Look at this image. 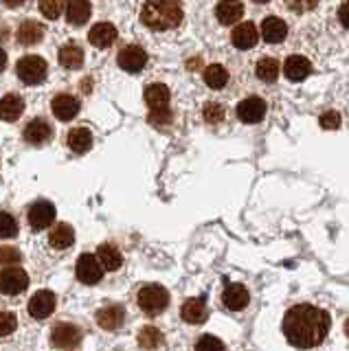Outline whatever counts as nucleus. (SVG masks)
I'll return each instance as SVG.
<instances>
[{"label": "nucleus", "mask_w": 349, "mask_h": 351, "mask_svg": "<svg viewBox=\"0 0 349 351\" xmlns=\"http://www.w3.org/2000/svg\"><path fill=\"white\" fill-rule=\"evenodd\" d=\"M5 5H9V7H18V5H23L25 0H3Z\"/></svg>", "instance_id": "44"}, {"label": "nucleus", "mask_w": 349, "mask_h": 351, "mask_svg": "<svg viewBox=\"0 0 349 351\" xmlns=\"http://www.w3.org/2000/svg\"><path fill=\"white\" fill-rule=\"evenodd\" d=\"M310 71H312L310 62L301 58V55H290L286 64H283V73H286L290 82H303L310 75Z\"/></svg>", "instance_id": "18"}, {"label": "nucleus", "mask_w": 349, "mask_h": 351, "mask_svg": "<svg viewBox=\"0 0 349 351\" xmlns=\"http://www.w3.org/2000/svg\"><path fill=\"white\" fill-rule=\"evenodd\" d=\"M171 121V112L169 108H156L149 112V123L152 125H167Z\"/></svg>", "instance_id": "38"}, {"label": "nucleus", "mask_w": 349, "mask_h": 351, "mask_svg": "<svg viewBox=\"0 0 349 351\" xmlns=\"http://www.w3.org/2000/svg\"><path fill=\"white\" fill-rule=\"evenodd\" d=\"M51 108H53V114H56L60 121H71L80 112V101L71 95H58L53 99Z\"/></svg>", "instance_id": "14"}, {"label": "nucleus", "mask_w": 349, "mask_h": 351, "mask_svg": "<svg viewBox=\"0 0 349 351\" xmlns=\"http://www.w3.org/2000/svg\"><path fill=\"white\" fill-rule=\"evenodd\" d=\"M80 340H82L80 327H75L71 323H58L51 332V343L58 349H73L80 345Z\"/></svg>", "instance_id": "8"}, {"label": "nucleus", "mask_w": 349, "mask_h": 351, "mask_svg": "<svg viewBox=\"0 0 349 351\" xmlns=\"http://www.w3.org/2000/svg\"><path fill=\"white\" fill-rule=\"evenodd\" d=\"M56 303H58L56 294L49 290H40L34 294V299L29 301V314L34 318H47L56 310Z\"/></svg>", "instance_id": "10"}, {"label": "nucleus", "mask_w": 349, "mask_h": 351, "mask_svg": "<svg viewBox=\"0 0 349 351\" xmlns=\"http://www.w3.org/2000/svg\"><path fill=\"white\" fill-rule=\"evenodd\" d=\"M145 104L156 110V108H167L169 104V88L163 84H152L145 88Z\"/></svg>", "instance_id": "27"}, {"label": "nucleus", "mask_w": 349, "mask_h": 351, "mask_svg": "<svg viewBox=\"0 0 349 351\" xmlns=\"http://www.w3.org/2000/svg\"><path fill=\"white\" fill-rule=\"evenodd\" d=\"M195 351H224V345L220 338L204 334L198 338V343H195Z\"/></svg>", "instance_id": "34"}, {"label": "nucleus", "mask_w": 349, "mask_h": 351, "mask_svg": "<svg viewBox=\"0 0 349 351\" xmlns=\"http://www.w3.org/2000/svg\"><path fill=\"white\" fill-rule=\"evenodd\" d=\"M20 261V252L14 246H3L0 248V263L3 266H12V263Z\"/></svg>", "instance_id": "39"}, {"label": "nucleus", "mask_w": 349, "mask_h": 351, "mask_svg": "<svg viewBox=\"0 0 349 351\" xmlns=\"http://www.w3.org/2000/svg\"><path fill=\"white\" fill-rule=\"evenodd\" d=\"M125 321V312L123 307L119 305H110V307H104V310L97 312V325L104 327V329H119Z\"/></svg>", "instance_id": "19"}, {"label": "nucleus", "mask_w": 349, "mask_h": 351, "mask_svg": "<svg viewBox=\"0 0 349 351\" xmlns=\"http://www.w3.org/2000/svg\"><path fill=\"white\" fill-rule=\"evenodd\" d=\"M88 40L97 49H108L117 40V29L110 25V22H99V25H95L91 29Z\"/></svg>", "instance_id": "17"}, {"label": "nucleus", "mask_w": 349, "mask_h": 351, "mask_svg": "<svg viewBox=\"0 0 349 351\" xmlns=\"http://www.w3.org/2000/svg\"><path fill=\"white\" fill-rule=\"evenodd\" d=\"M25 112V101L18 95H7L0 99V119L3 121H16Z\"/></svg>", "instance_id": "23"}, {"label": "nucleus", "mask_w": 349, "mask_h": 351, "mask_svg": "<svg viewBox=\"0 0 349 351\" xmlns=\"http://www.w3.org/2000/svg\"><path fill=\"white\" fill-rule=\"evenodd\" d=\"M233 44L239 49V51H248L253 49L257 44V29L253 22H242V25H237L233 29V36H231Z\"/></svg>", "instance_id": "15"}, {"label": "nucleus", "mask_w": 349, "mask_h": 351, "mask_svg": "<svg viewBox=\"0 0 349 351\" xmlns=\"http://www.w3.org/2000/svg\"><path fill=\"white\" fill-rule=\"evenodd\" d=\"M27 285H29V274L23 268H7L0 272V292L7 296L25 292Z\"/></svg>", "instance_id": "6"}, {"label": "nucleus", "mask_w": 349, "mask_h": 351, "mask_svg": "<svg viewBox=\"0 0 349 351\" xmlns=\"http://www.w3.org/2000/svg\"><path fill=\"white\" fill-rule=\"evenodd\" d=\"M40 11L45 18L56 20L62 14V0H40Z\"/></svg>", "instance_id": "35"}, {"label": "nucleus", "mask_w": 349, "mask_h": 351, "mask_svg": "<svg viewBox=\"0 0 349 351\" xmlns=\"http://www.w3.org/2000/svg\"><path fill=\"white\" fill-rule=\"evenodd\" d=\"M330 314L310 303L294 305L283 316V334H286L288 343L301 349L321 345L330 332Z\"/></svg>", "instance_id": "1"}, {"label": "nucleus", "mask_w": 349, "mask_h": 351, "mask_svg": "<svg viewBox=\"0 0 349 351\" xmlns=\"http://www.w3.org/2000/svg\"><path fill=\"white\" fill-rule=\"evenodd\" d=\"M321 125H323L325 130H336L338 125H341V117H338L336 112H325V114L321 117Z\"/></svg>", "instance_id": "41"}, {"label": "nucleus", "mask_w": 349, "mask_h": 351, "mask_svg": "<svg viewBox=\"0 0 349 351\" xmlns=\"http://www.w3.org/2000/svg\"><path fill=\"white\" fill-rule=\"evenodd\" d=\"M204 82L209 88H213V90H220V88H224L226 82H228V73H226L224 66L211 64V66H206V69H204Z\"/></svg>", "instance_id": "30"}, {"label": "nucleus", "mask_w": 349, "mask_h": 351, "mask_svg": "<svg viewBox=\"0 0 349 351\" xmlns=\"http://www.w3.org/2000/svg\"><path fill=\"white\" fill-rule=\"evenodd\" d=\"M5 66H7V55H5V51L0 49V73L5 71Z\"/></svg>", "instance_id": "43"}, {"label": "nucleus", "mask_w": 349, "mask_h": 351, "mask_svg": "<svg viewBox=\"0 0 349 351\" xmlns=\"http://www.w3.org/2000/svg\"><path fill=\"white\" fill-rule=\"evenodd\" d=\"M286 5H288L292 11H297V14H301V11H310V9H314L316 5H319V0H286Z\"/></svg>", "instance_id": "40"}, {"label": "nucleus", "mask_w": 349, "mask_h": 351, "mask_svg": "<svg viewBox=\"0 0 349 351\" xmlns=\"http://www.w3.org/2000/svg\"><path fill=\"white\" fill-rule=\"evenodd\" d=\"M18 318L14 312H0V336H9L16 329Z\"/></svg>", "instance_id": "36"}, {"label": "nucleus", "mask_w": 349, "mask_h": 351, "mask_svg": "<svg viewBox=\"0 0 349 351\" xmlns=\"http://www.w3.org/2000/svg\"><path fill=\"white\" fill-rule=\"evenodd\" d=\"M248 290L242 283H226V288L222 292V303L228 310H244L248 305Z\"/></svg>", "instance_id": "13"}, {"label": "nucleus", "mask_w": 349, "mask_h": 351, "mask_svg": "<svg viewBox=\"0 0 349 351\" xmlns=\"http://www.w3.org/2000/svg\"><path fill=\"white\" fill-rule=\"evenodd\" d=\"M141 22L154 31H169L182 22V7L178 0H145Z\"/></svg>", "instance_id": "2"}, {"label": "nucleus", "mask_w": 349, "mask_h": 351, "mask_svg": "<svg viewBox=\"0 0 349 351\" xmlns=\"http://www.w3.org/2000/svg\"><path fill=\"white\" fill-rule=\"evenodd\" d=\"M345 334H347V336H349V321H347V323H345Z\"/></svg>", "instance_id": "45"}, {"label": "nucleus", "mask_w": 349, "mask_h": 351, "mask_svg": "<svg viewBox=\"0 0 349 351\" xmlns=\"http://www.w3.org/2000/svg\"><path fill=\"white\" fill-rule=\"evenodd\" d=\"M67 143L75 154H84L93 147V134H91L88 128H75L69 134Z\"/></svg>", "instance_id": "25"}, {"label": "nucleus", "mask_w": 349, "mask_h": 351, "mask_svg": "<svg viewBox=\"0 0 349 351\" xmlns=\"http://www.w3.org/2000/svg\"><path fill=\"white\" fill-rule=\"evenodd\" d=\"M182 321H187L191 325H198L204 323L206 316H209V310H206V301L202 296H195V299H189L182 303V310H180Z\"/></svg>", "instance_id": "12"}, {"label": "nucleus", "mask_w": 349, "mask_h": 351, "mask_svg": "<svg viewBox=\"0 0 349 351\" xmlns=\"http://www.w3.org/2000/svg\"><path fill=\"white\" fill-rule=\"evenodd\" d=\"M257 77L261 82L272 84L279 77V62L272 58H264L257 64Z\"/></svg>", "instance_id": "31"}, {"label": "nucleus", "mask_w": 349, "mask_h": 351, "mask_svg": "<svg viewBox=\"0 0 349 351\" xmlns=\"http://www.w3.org/2000/svg\"><path fill=\"white\" fill-rule=\"evenodd\" d=\"M338 16H341V22H343V27H347L349 29V0H347V3L341 7V14H338Z\"/></svg>", "instance_id": "42"}, {"label": "nucleus", "mask_w": 349, "mask_h": 351, "mask_svg": "<svg viewBox=\"0 0 349 351\" xmlns=\"http://www.w3.org/2000/svg\"><path fill=\"white\" fill-rule=\"evenodd\" d=\"M255 3H268V0H255Z\"/></svg>", "instance_id": "46"}, {"label": "nucleus", "mask_w": 349, "mask_h": 351, "mask_svg": "<svg viewBox=\"0 0 349 351\" xmlns=\"http://www.w3.org/2000/svg\"><path fill=\"white\" fill-rule=\"evenodd\" d=\"M139 345L145 347V349H156V347L163 345V334L158 332L156 327L147 325V327H143L139 332Z\"/></svg>", "instance_id": "32"}, {"label": "nucleus", "mask_w": 349, "mask_h": 351, "mask_svg": "<svg viewBox=\"0 0 349 351\" xmlns=\"http://www.w3.org/2000/svg\"><path fill=\"white\" fill-rule=\"evenodd\" d=\"M56 222V206L47 200H38L29 208V224L34 230H45Z\"/></svg>", "instance_id": "7"}, {"label": "nucleus", "mask_w": 349, "mask_h": 351, "mask_svg": "<svg viewBox=\"0 0 349 351\" xmlns=\"http://www.w3.org/2000/svg\"><path fill=\"white\" fill-rule=\"evenodd\" d=\"M91 3L88 0H69V5H67V18L71 25L75 27H82L86 20L91 18Z\"/></svg>", "instance_id": "24"}, {"label": "nucleus", "mask_w": 349, "mask_h": 351, "mask_svg": "<svg viewBox=\"0 0 349 351\" xmlns=\"http://www.w3.org/2000/svg\"><path fill=\"white\" fill-rule=\"evenodd\" d=\"M51 134H53V130L45 119L29 121L25 128V141L31 143V145H42V143H47L51 138Z\"/></svg>", "instance_id": "16"}, {"label": "nucleus", "mask_w": 349, "mask_h": 351, "mask_svg": "<svg viewBox=\"0 0 349 351\" xmlns=\"http://www.w3.org/2000/svg\"><path fill=\"white\" fill-rule=\"evenodd\" d=\"M147 64V53L141 47H125L119 53V66L128 73H139Z\"/></svg>", "instance_id": "11"}, {"label": "nucleus", "mask_w": 349, "mask_h": 351, "mask_svg": "<svg viewBox=\"0 0 349 351\" xmlns=\"http://www.w3.org/2000/svg\"><path fill=\"white\" fill-rule=\"evenodd\" d=\"M224 119V108L220 104H206L204 106V121L206 123H220Z\"/></svg>", "instance_id": "37"}, {"label": "nucleus", "mask_w": 349, "mask_h": 351, "mask_svg": "<svg viewBox=\"0 0 349 351\" xmlns=\"http://www.w3.org/2000/svg\"><path fill=\"white\" fill-rule=\"evenodd\" d=\"M215 16L222 25H235L244 16V5L239 0H222L215 9Z\"/></svg>", "instance_id": "20"}, {"label": "nucleus", "mask_w": 349, "mask_h": 351, "mask_svg": "<svg viewBox=\"0 0 349 351\" xmlns=\"http://www.w3.org/2000/svg\"><path fill=\"white\" fill-rule=\"evenodd\" d=\"M18 71V77L20 82L27 84V86H36V84H42L47 77V62L38 58V55H27L18 62L16 66Z\"/></svg>", "instance_id": "4"}, {"label": "nucleus", "mask_w": 349, "mask_h": 351, "mask_svg": "<svg viewBox=\"0 0 349 351\" xmlns=\"http://www.w3.org/2000/svg\"><path fill=\"white\" fill-rule=\"evenodd\" d=\"M136 303L147 316H158L169 305V292L156 283H147L139 290Z\"/></svg>", "instance_id": "3"}, {"label": "nucleus", "mask_w": 349, "mask_h": 351, "mask_svg": "<svg viewBox=\"0 0 349 351\" xmlns=\"http://www.w3.org/2000/svg\"><path fill=\"white\" fill-rule=\"evenodd\" d=\"M97 259L106 270H119L123 263V255L115 244H101L97 248Z\"/></svg>", "instance_id": "22"}, {"label": "nucleus", "mask_w": 349, "mask_h": 351, "mask_svg": "<svg viewBox=\"0 0 349 351\" xmlns=\"http://www.w3.org/2000/svg\"><path fill=\"white\" fill-rule=\"evenodd\" d=\"M45 36V29L42 25H38L36 20H25L18 29V40L25 44V47H31V44H38Z\"/></svg>", "instance_id": "28"}, {"label": "nucleus", "mask_w": 349, "mask_h": 351, "mask_svg": "<svg viewBox=\"0 0 349 351\" xmlns=\"http://www.w3.org/2000/svg\"><path fill=\"white\" fill-rule=\"evenodd\" d=\"M237 117L244 123H259L266 117V101L259 97H248L237 106Z\"/></svg>", "instance_id": "9"}, {"label": "nucleus", "mask_w": 349, "mask_h": 351, "mask_svg": "<svg viewBox=\"0 0 349 351\" xmlns=\"http://www.w3.org/2000/svg\"><path fill=\"white\" fill-rule=\"evenodd\" d=\"M75 241V230L69 226V224H58L56 228L51 230L49 235V244L58 250H64V248H71Z\"/></svg>", "instance_id": "26"}, {"label": "nucleus", "mask_w": 349, "mask_h": 351, "mask_svg": "<svg viewBox=\"0 0 349 351\" xmlns=\"http://www.w3.org/2000/svg\"><path fill=\"white\" fill-rule=\"evenodd\" d=\"M60 64L64 66V69H69V71L80 69V66L84 64L82 49L75 47V44H67V47H62V51H60Z\"/></svg>", "instance_id": "29"}, {"label": "nucleus", "mask_w": 349, "mask_h": 351, "mask_svg": "<svg viewBox=\"0 0 349 351\" xmlns=\"http://www.w3.org/2000/svg\"><path fill=\"white\" fill-rule=\"evenodd\" d=\"M286 33H288L286 22L275 18V16H270V18H266L264 22H261V36H264V40L270 42V44L281 42L283 38H286Z\"/></svg>", "instance_id": "21"}, {"label": "nucleus", "mask_w": 349, "mask_h": 351, "mask_svg": "<svg viewBox=\"0 0 349 351\" xmlns=\"http://www.w3.org/2000/svg\"><path fill=\"white\" fill-rule=\"evenodd\" d=\"M18 235V222L14 215L0 211V237H14Z\"/></svg>", "instance_id": "33"}, {"label": "nucleus", "mask_w": 349, "mask_h": 351, "mask_svg": "<svg viewBox=\"0 0 349 351\" xmlns=\"http://www.w3.org/2000/svg\"><path fill=\"white\" fill-rule=\"evenodd\" d=\"M75 274H77V279L86 285H93V283H99L101 277H104V266L97 259V255H88V252H84V255L77 259V266H75Z\"/></svg>", "instance_id": "5"}]
</instances>
